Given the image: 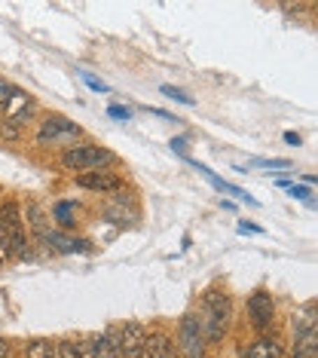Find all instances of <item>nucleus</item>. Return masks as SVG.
Here are the masks:
<instances>
[{"label":"nucleus","mask_w":318,"mask_h":358,"mask_svg":"<svg viewBox=\"0 0 318 358\" xmlns=\"http://www.w3.org/2000/svg\"><path fill=\"white\" fill-rule=\"evenodd\" d=\"M309 328H318V324H315V303H312V300L294 313V331H309Z\"/></svg>","instance_id":"obj_13"},{"label":"nucleus","mask_w":318,"mask_h":358,"mask_svg":"<svg viewBox=\"0 0 318 358\" xmlns=\"http://www.w3.org/2000/svg\"><path fill=\"white\" fill-rule=\"evenodd\" d=\"M0 266H3V257H0Z\"/></svg>","instance_id":"obj_27"},{"label":"nucleus","mask_w":318,"mask_h":358,"mask_svg":"<svg viewBox=\"0 0 318 358\" xmlns=\"http://www.w3.org/2000/svg\"><path fill=\"white\" fill-rule=\"evenodd\" d=\"M171 148H178V150H181L184 157H187V141H184V138H178V141H171Z\"/></svg>","instance_id":"obj_26"},{"label":"nucleus","mask_w":318,"mask_h":358,"mask_svg":"<svg viewBox=\"0 0 318 358\" xmlns=\"http://www.w3.org/2000/svg\"><path fill=\"white\" fill-rule=\"evenodd\" d=\"M10 92H13V86L6 83L3 77H0V110H3V104H6V99H10Z\"/></svg>","instance_id":"obj_20"},{"label":"nucleus","mask_w":318,"mask_h":358,"mask_svg":"<svg viewBox=\"0 0 318 358\" xmlns=\"http://www.w3.org/2000/svg\"><path fill=\"white\" fill-rule=\"evenodd\" d=\"M162 95H168V99H175V101H181V104H187V108H193V99L190 95H184L181 89H175V86H162Z\"/></svg>","instance_id":"obj_18"},{"label":"nucleus","mask_w":318,"mask_h":358,"mask_svg":"<svg viewBox=\"0 0 318 358\" xmlns=\"http://www.w3.org/2000/svg\"><path fill=\"white\" fill-rule=\"evenodd\" d=\"M110 337H113V346H117L120 358H144V340H147L144 324L126 322L120 328H113Z\"/></svg>","instance_id":"obj_4"},{"label":"nucleus","mask_w":318,"mask_h":358,"mask_svg":"<svg viewBox=\"0 0 318 358\" xmlns=\"http://www.w3.org/2000/svg\"><path fill=\"white\" fill-rule=\"evenodd\" d=\"M55 358H83L80 355V343H73V340H59V343H55Z\"/></svg>","instance_id":"obj_16"},{"label":"nucleus","mask_w":318,"mask_h":358,"mask_svg":"<svg viewBox=\"0 0 318 358\" xmlns=\"http://www.w3.org/2000/svg\"><path fill=\"white\" fill-rule=\"evenodd\" d=\"M24 355L28 358H55V343L52 340H31Z\"/></svg>","instance_id":"obj_14"},{"label":"nucleus","mask_w":318,"mask_h":358,"mask_svg":"<svg viewBox=\"0 0 318 358\" xmlns=\"http://www.w3.org/2000/svg\"><path fill=\"white\" fill-rule=\"evenodd\" d=\"M80 77H83V80H86V83H89V86H92V89H95V92H108V86H104V83H101V80H95L92 74H80Z\"/></svg>","instance_id":"obj_21"},{"label":"nucleus","mask_w":318,"mask_h":358,"mask_svg":"<svg viewBox=\"0 0 318 358\" xmlns=\"http://www.w3.org/2000/svg\"><path fill=\"white\" fill-rule=\"evenodd\" d=\"M0 358H13V349H10V340L0 337Z\"/></svg>","instance_id":"obj_23"},{"label":"nucleus","mask_w":318,"mask_h":358,"mask_svg":"<svg viewBox=\"0 0 318 358\" xmlns=\"http://www.w3.org/2000/svg\"><path fill=\"white\" fill-rule=\"evenodd\" d=\"M248 319L260 334H266L275 324V300L266 288H257L254 294L248 297Z\"/></svg>","instance_id":"obj_6"},{"label":"nucleus","mask_w":318,"mask_h":358,"mask_svg":"<svg viewBox=\"0 0 318 358\" xmlns=\"http://www.w3.org/2000/svg\"><path fill=\"white\" fill-rule=\"evenodd\" d=\"M144 358H175V343L166 331H153L144 340Z\"/></svg>","instance_id":"obj_10"},{"label":"nucleus","mask_w":318,"mask_h":358,"mask_svg":"<svg viewBox=\"0 0 318 358\" xmlns=\"http://www.w3.org/2000/svg\"><path fill=\"white\" fill-rule=\"evenodd\" d=\"M108 113H110V117H117V120H122V123H126V120H132V110H129V108H120V104H110Z\"/></svg>","instance_id":"obj_19"},{"label":"nucleus","mask_w":318,"mask_h":358,"mask_svg":"<svg viewBox=\"0 0 318 358\" xmlns=\"http://www.w3.org/2000/svg\"><path fill=\"white\" fill-rule=\"evenodd\" d=\"M73 211H77V206L73 202H59L52 211V217H55V224L59 227H73Z\"/></svg>","instance_id":"obj_15"},{"label":"nucleus","mask_w":318,"mask_h":358,"mask_svg":"<svg viewBox=\"0 0 318 358\" xmlns=\"http://www.w3.org/2000/svg\"><path fill=\"white\" fill-rule=\"evenodd\" d=\"M34 108H37L34 99H31L28 92H22V89L13 86L10 99H6V104H3V120L6 123H13L15 129H22L31 117H34Z\"/></svg>","instance_id":"obj_7"},{"label":"nucleus","mask_w":318,"mask_h":358,"mask_svg":"<svg viewBox=\"0 0 318 358\" xmlns=\"http://www.w3.org/2000/svg\"><path fill=\"white\" fill-rule=\"evenodd\" d=\"M89 346H92V358H120L117 346H113L110 331H108V334H98V337H92V340H89Z\"/></svg>","instance_id":"obj_12"},{"label":"nucleus","mask_w":318,"mask_h":358,"mask_svg":"<svg viewBox=\"0 0 318 358\" xmlns=\"http://www.w3.org/2000/svg\"><path fill=\"white\" fill-rule=\"evenodd\" d=\"M239 230H242V233H263L260 227H254V224H245V221L239 224Z\"/></svg>","instance_id":"obj_24"},{"label":"nucleus","mask_w":318,"mask_h":358,"mask_svg":"<svg viewBox=\"0 0 318 358\" xmlns=\"http://www.w3.org/2000/svg\"><path fill=\"white\" fill-rule=\"evenodd\" d=\"M230 319H233L230 294H226V291H217V288L205 291V294H202V303H199V315H196L205 343H220L226 328H230Z\"/></svg>","instance_id":"obj_1"},{"label":"nucleus","mask_w":318,"mask_h":358,"mask_svg":"<svg viewBox=\"0 0 318 358\" xmlns=\"http://www.w3.org/2000/svg\"><path fill=\"white\" fill-rule=\"evenodd\" d=\"M83 138V129H80L73 120L62 117V113H49V117H43V123H40L34 141L40 144V148H77V141Z\"/></svg>","instance_id":"obj_2"},{"label":"nucleus","mask_w":318,"mask_h":358,"mask_svg":"<svg viewBox=\"0 0 318 358\" xmlns=\"http://www.w3.org/2000/svg\"><path fill=\"white\" fill-rule=\"evenodd\" d=\"M19 138H22V129H15L13 123L0 120V141H19Z\"/></svg>","instance_id":"obj_17"},{"label":"nucleus","mask_w":318,"mask_h":358,"mask_svg":"<svg viewBox=\"0 0 318 358\" xmlns=\"http://www.w3.org/2000/svg\"><path fill=\"white\" fill-rule=\"evenodd\" d=\"M288 190H291V196H294V199H306V196H309V190H306V187H297V184H291Z\"/></svg>","instance_id":"obj_22"},{"label":"nucleus","mask_w":318,"mask_h":358,"mask_svg":"<svg viewBox=\"0 0 318 358\" xmlns=\"http://www.w3.org/2000/svg\"><path fill=\"white\" fill-rule=\"evenodd\" d=\"M77 184L86 187V190H95V193H113L122 187V178L101 169V172H89V175H77Z\"/></svg>","instance_id":"obj_8"},{"label":"nucleus","mask_w":318,"mask_h":358,"mask_svg":"<svg viewBox=\"0 0 318 358\" xmlns=\"http://www.w3.org/2000/svg\"><path fill=\"white\" fill-rule=\"evenodd\" d=\"M284 141H288V144H294V148H297V144H300V135H297V132H284Z\"/></svg>","instance_id":"obj_25"},{"label":"nucleus","mask_w":318,"mask_h":358,"mask_svg":"<svg viewBox=\"0 0 318 358\" xmlns=\"http://www.w3.org/2000/svg\"><path fill=\"white\" fill-rule=\"evenodd\" d=\"M291 358H318V328L294 331Z\"/></svg>","instance_id":"obj_11"},{"label":"nucleus","mask_w":318,"mask_h":358,"mask_svg":"<svg viewBox=\"0 0 318 358\" xmlns=\"http://www.w3.org/2000/svg\"><path fill=\"white\" fill-rule=\"evenodd\" d=\"M113 162V153L108 148L98 144H77V148L62 153V166L73 175H89V172H101Z\"/></svg>","instance_id":"obj_3"},{"label":"nucleus","mask_w":318,"mask_h":358,"mask_svg":"<svg viewBox=\"0 0 318 358\" xmlns=\"http://www.w3.org/2000/svg\"><path fill=\"white\" fill-rule=\"evenodd\" d=\"M178 346H181L184 358H205V337H202V328L193 313H187L178 324Z\"/></svg>","instance_id":"obj_5"},{"label":"nucleus","mask_w":318,"mask_h":358,"mask_svg":"<svg viewBox=\"0 0 318 358\" xmlns=\"http://www.w3.org/2000/svg\"><path fill=\"white\" fill-rule=\"evenodd\" d=\"M242 358H284V346L275 334H260V337L245 349Z\"/></svg>","instance_id":"obj_9"}]
</instances>
